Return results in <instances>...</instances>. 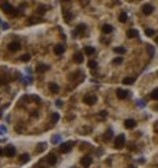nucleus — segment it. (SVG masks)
Here are the masks:
<instances>
[{
    "label": "nucleus",
    "mask_w": 158,
    "mask_h": 168,
    "mask_svg": "<svg viewBox=\"0 0 158 168\" xmlns=\"http://www.w3.org/2000/svg\"><path fill=\"white\" fill-rule=\"evenodd\" d=\"M20 47H22V45L19 44L18 41H12V42L7 44V49H9L10 52H16V51H19V49H20Z\"/></svg>",
    "instance_id": "4"
},
{
    "label": "nucleus",
    "mask_w": 158,
    "mask_h": 168,
    "mask_svg": "<svg viewBox=\"0 0 158 168\" xmlns=\"http://www.w3.org/2000/svg\"><path fill=\"white\" fill-rule=\"evenodd\" d=\"M113 51H115L116 54H119V55H123V54L126 52V48H123V47H115V48H113Z\"/></svg>",
    "instance_id": "19"
},
{
    "label": "nucleus",
    "mask_w": 158,
    "mask_h": 168,
    "mask_svg": "<svg viewBox=\"0 0 158 168\" xmlns=\"http://www.w3.org/2000/svg\"><path fill=\"white\" fill-rule=\"evenodd\" d=\"M126 36L128 38H137L138 36V31L137 29H129V31L126 32Z\"/></svg>",
    "instance_id": "18"
},
{
    "label": "nucleus",
    "mask_w": 158,
    "mask_h": 168,
    "mask_svg": "<svg viewBox=\"0 0 158 168\" xmlns=\"http://www.w3.org/2000/svg\"><path fill=\"white\" fill-rule=\"evenodd\" d=\"M64 51H65V47L62 44H58V45H55V47H54V52H55V55H62V54H64Z\"/></svg>",
    "instance_id": "8"
},
{
    "label": "nucleus",
    "mask_w": 158,
    "mask_h": 168,
    "mask_svg": "<svg viewBox=\"0 0 158 168\" xmlns=\"http://www.w3.org/2000/svg\"><path fill=\"white\" fill-rule=\"evenodd\" d=\"M122 61H123V58H122V57H116V58L113 59V64H115V65H118V64H122Z\"/></svg>",
    "instance_id": "35"
},
{
    "label": "nucleus",
    "mask_w": 158,
    "mask_h": 168,
    "mask_svg": "<svg viewBox=\"0 0 158 168\" xmlns=\"http://www.w3.org/2000/svg\"><path fill=\"white\" fill-rule=\"evenodd\" d=\"M135 126H137V122L133 120V119H126L125 120V128L126 129H133Z\"/></svg>",
    "instance_id": "11"
},
{
    "label": "nucleus",
    "mask_w": 158,
    "mask_h": 168,
    "mask_svg": "<svg viewBox=\"0 0 158 168\" xmlns=\"http://www.w3.org/2000/svg\"><path fill=\"white\" fill-rule=\"evenodd\" d=\"M94 52H96V49L93 47H84V54L86 55H94Z\"/></svg>",
    "instance_id": "17"
},
{
    "label": "nucleus",
    "mask_w": 158,
    "mask_h": 168,
    "mask_svg": "<svg viewBox=\"0 0 158 168\" xmlns=\"http://www.w3.org/2000/svg\"><path fill=\"white\" fill-rule=\"evenodd\" d=\"M106 115H107V113H106V112H100V116H102V117H105Z\"/></svg>",
    "instance_id": "40"
},
{
    "label": "nucleus",
    "mask_w": 158,
    "mask_h": 168,
    "mask_svg": "<svg viewBox=\"0 0 158 168\" xmlns=\"http://www.w3.org/2000/svg\"><path fill=\"white\" fill-rule=\"evenodd\" d=\"M119 20H121L122 23H125V22H126V20H128V15H126V13H125V12H122L121 15H119Z\"/></svg>",
    "instance_id": "25"
},
{
    "label": "nucleus",
    "mask_w": 158,
    "mask_h": 168,
    "mask_svg": "<svg viewBox=\"0 0 158 168\" xmlns=\"http://www.w3.org/2000/svg\"><path fill=\"white\" fill-rule=\"evenodd\" d=\"M45 148H47V143L41 142V143H38V146H36V151H38V152H43V151H45Z\"/></svg>",
    "instance_id": "22"
},
{
    "label": "nucleus",
    "mask_w": 158,
    "mask_h": 168,
    "mask_svg": "<svg viewBox=\"0 0 158 168\" xmlns=\"http://www.w3.org/2000/svg\"><path fill=\"white\" fill-rule=\"evenodd\" d=\"M55 104H57L58 107H62V102H61V100H57V102H55Z\"/></svg>",
    "instance_id": "38"
},
{
    "label": "nucleus",
    "mask_w": 158,
    "mask_h": 168,
    "mask_svg": "<svg viewBox=\"0 0 158 168\" xmlns=\"http://www.w3.org/2000/svg\"><path fill=\"white\" fill-rule=\"evenodd\" d=\"M29 158H31L29 154H22V155L19 156V162H20V164H26V162L29 161Z\"/></svg>",
    "instance_id": "16"
},
{
    "label": "nucleus",
    "mask_w": 158,
    "mask_h": 168,
    "mask_svg": "<svg viewBox=\"0 0 158 168\" xmlns=\"http://www.w3.org/2000/svg\"><path fill=\"white\" fill-rule=\"evenodd\" d=\"M155 44H158V35L155 36Z\"/></svg>",
    "instance_id": "42"
},
{
    "label": "nucleus",
    "mask_w": 158,
    "mask_h": 168,
    "mask_svg": "<svg viewBox=\"0 0 158 168\" xmlns=\"http://www.w3.org/2000/svg\"><path fill=\"white\" fill-rule=\"evenodd\" d=\"M145 35H146V36H154V35H155V32H154V29H145Z\"/></svg>",
    "instance_id": "34"
},
{
    "label": "nucleus",
    "mask_w": 158,
    "mask_h": 168,
    "mask_svg": "<svg viewBox=\"0 0 158 168\" xmlns=\"http://www.w3.org/2000/svg\"><path fill=\"white\" fill-rule=\"evenodd\" d=\"M151 99H154V100H158V88H155V90H152V93H151Z\"/></svg>",
    "instance_id": "33"
},
{
    "label": "nucleus",
    "mask_w": 158,
    "mask_h": 168,
    "mask_svg": "<svg viewBox=\"0 0 158 168\" xmlns=\"http://www.w3.org/2000/svg\"><path fill=\"white\" fill-rule=\"evenodd\" d=\"M135 83V78L133 77H125L123 78V84H126V86H130V84Z\"/></svg>",
    "instance_id": "21"
},
{
    "label": "nucleus",
    "mask_w": 158,
    "mask_h": 168,
    "mask_svg": "<svg viewBox=\"0 0 158 168\" xmlns=\"http://www.w3.org/2000/svg\"><path fill=\"white\" fill-rule=\"evenodd\" d=\"M58 119H59V115H58V113H52V117H51V123L55 125L57 122H58Z\"/></svg>",
    "instance_id": "26"
},
{
    "label": "nucleus",
    "mask_w": 158,
    "mask_h": 168,
    "mask_svg": "<svg viewBox=\"0 0 158 168\" xmlns=\"http://www.w3.org/2000/svg\"><path fill=\"white\" fill-rule=\"evenodd\" d=\"M90 164H91V156H83L81 158V165H83L84 168H87V167H90Z\"/></svg>",
    "instance_id": "13"
},
{
    "label": "nucleus",
    "mask_w": 158,
    "mask_h": 168,
    "mask_svg": "<svg viewBox=\"0 0 158 168\" xmlns=\"http://www.w3.org/2000/svg\"><path fill=\"white\" fill-rule=\"evenodd\" d=\"M112 135H113V132H112V129H109V131L105 133V139H106V141L112 139Z\"/></svg>",
    "instance_id": "30"
},
{
    "label": "nucleus",
    "mask_w": 158,
    "mask_h": 168,
    "mask_svg": "<svg viewBox=\"0 0 158 168\" xmlns=\"http://www.w3.org/2000/svg\"><path fill=\"white\" fill-rule=\"evenodd\" d=\"M48 68H50V67H48L47 64H38L36 65V72H45V71H48Z\"/></svg>",
    "instance_id": "15"
},
{
    "label": "nucleus",
    "mask_w": 158,
    "mask_h": 168,
    "mask_svg": "<svg viewBox=\"0 0 158 168\" xmlns=\"http://www.w3.org/2000/svg\"><path fill=\"white\" fill-rule=\"evenodd\" d=\"M102 31H103V33H110V32L113 31V28H112L110 25H103Z\"/></svg>",
    "instance_id": "23"
},
{
    "label": "nucleus",
    "mask_w": 158,
    "mask_h": 168,
    "mask_svg": "<svg viewBox=\"0 0 158 168\" xmlns=\"http://www.w3.org/2000/svg\"><path fill=\"white\" fill-rule=\"evenodd\" d=\"M123 145H125V135H119V136H116V139H115V148L116 149L123 148Z\"/></svg>",
    "instance_id": "5"
},
{
    "label": "nucleus",
    "mask_w": 158,
    "mask_h": 168,
    "mask_svg": "<svg viewBox=\"0 0 158 168\" xmlns=\"http://www.w3.org/2000/svg\"><path fill=\"white\" fill-rule=\"evenodd\" d=\"M83 102L86 103V104H89V106H93L94 103L97 102V96H94V94H86Z\"/></svg>",
    "instance_id": "2"
},
{
    "label": "nucleus",
    "mask_w": 158,
    "mask_h": 168,
    "mask_svg": "<svg viewBox=\"0 0 158 168\" xmlns=\"http://www.w3.org/2000/svg\"><path fill=\"white\" fill-rule=\"evenodd\" d=\"M45 161L48 162V165H55L57 164V156L54 155V154H48L47 158H45Z\"/></svg>",
    "instance_id": "9"
},
{
    "label": "nucleus",
    "mask_w": 158,
    "mask_h": 168,
    "mask_svg": "<svg viewBox=\"0 0 158 168\" xmlns=\"http://www.w3.org/2000/svg\"><path fill=\"white\" fill-rule=\"evenodd\" d=\"M0 155H4V149H3V148H0Z\"/></svg>",
    "instance_id": "41"
},
{
    "label": "nucleus",
    "mask_w": 158,
    "mask_h": 168,
    "mask_svg": "<svg viewBox=\"0 0 158 168\" xmlns=\"http://www.w3.org/2000/svg\"><path fill=\"white\" fill-rule=\"evenodd\" d=\"M0 9L3 10V12L9 13V15H12V12L15 10V9H13V6L9 3V2H2V3H0Z\"/></svg>",
    "instance_id": "3"
},
{
    "label": "nucleus",
    "mask_w": 158,
    "mask_h": 168,
    "mask_svg": "<svg viewBox=\"0 0 158 168\" xmlns=\"http://www.w3.org/2000/svg\"><path fill=\"white\" fill-rule=\"evenodd\" d=\"M50 90L52 91V93H58V91H59L58 84H55V83H50Z\"/></svg>",
    "instance_id": "20"
},
{
    "label": "nucleus",
    "mask_w": 158,
    "mask_h": 168,
    "mask_svg": "<svg viewBox=\"0 0 158 168\" xmlns=\"http://www.w3.org/2000/svg\"><path fill=\"white\" fill-rule=\"evenodd\" d=\"M146 51H148L149 57H154L155 51H154V47H152V45H146Z\"/></svg>",
    "instance_id": "28"
},
{
    "label": "nucleus",
    "mask_w": 158,
    "mask_h": 168,
    "mask_svg": "<svg viewBox=\"0 0 158 168\" xmlns=\"http://www.w3.org/2000/svg\"><path fill=\"white\" fill-rule=\"evenodd\" d=\"M62 13H64V19H65V22H67V23L71 22V19H73V13L70 12V10H67V9L62 10Z\"/></svg>",
    "instance_id": "14"
},
{
    "label": "nucleus",
    "mask_w": 158,
    "mask_h": 168,
    "mask_svg": "<svg viewBox=\"0 0 158 168\" xmlns=\"http://www.w3.org/2000/svg\"><path fill=\"white\" fill-rule=\"evenodd\" d=\"M152 12H154V6H152V4L146 3V4H144V6H142V13H144V15H151Z\"/></svg>",
    "instance_id": "7"
},
{
    "label": "nucleus",
    "mask_w": 158,
    "mask_h": 168,
    "mask_svg": "<svg viewBox=\"0 0 158 168\" xmlns=\"http://www.w3.org/2000/svg\"><path fill=\"white\" fill-rule=\"evenodd\" d=\"M116 96H118V99H126L128 96H129V93H128L126 90H122V88H118V90H116Z\"/></svg>",
    "instance_id": "10"
},
{
    "label": "nucleus",
    "mask_w": 158,
    "mask_h": 168,
    "mask_svg": "<svg viewBox=\"0 0 158 168\" xmlns=\"http://www.w3.org/2000/svg\"><path fill=\"white\" fill-rule=\"evenodd\" d=\"M45 12H47V7H45V6H39L36 9V15H39V16H42Z\"/></svg>",
    "instance_id": "24"
},
{
    "label": "nucleus",
    "mask_w": 158,
    "mask_h": 168,
    "mask_svg": "<svg viewBox=\"0 0 158 168\" xmlns=\"http://www.w3.org/2000/svg\"><path fill=\"white\" fill-rule=\"evenodd\" d=\"M29 59H31V54H23V55L20 57V61L22 62H28Z\"/></svg>",
    "instance_id": "27"
},
{
    "label": "nucleus",
    "mask_w": 158,
    "mask_h": 168,
    "mask_svg": "<svg viewBox=\"0 0 158 168\" xmlns=\"http://www.w3.org/2000/svg\"><path fill=\"white\" fill-rule=\"evenodd\" d=\"M28 22H29V25H34V23H39L41 20H39L38 18H29V20H28Z\"/></svg>",
    "instance_id": "31"
},
{
    "label": "nucleus",
    "mask_w": 158,
    "mask_h": 168,
    "mask_svg": "<svg viewBox=\"0 0 158 168\" xmlns=\"http://www.w3.org/2000/svg\"><path fill=\"white\" fill-rule=\"evenodd\" d=\"M83 61H84L83 52H80V51H78V52H75L74 54V62H75V64H81Z\"/></svg>",
    "instance_id": "12"
},
{
    "label": "nucleus",
    "mask_w": 158,
    "mask_h": 168,
    "mask_svg": "<svg viewBox=\"0 0 158 168\" xmlns=\"http://www.w3.org/2000/svg\"><path fill=\"white\" fill-rule=\"evenodd\" d=\"M4 155L6 156H15L16 155V148L13 145H7L4 148Z\"/></svg>",
    "instance_id": "6"
},
{
    "label": "nucleus",
    "mask_w": 158,
    "mask_h": 168,
    "mask_svg": "<svg viewBox=\"0 0 158 168\" xmlns=\"http://www.w3.org/2000/svg\"><path fill=\"white\" fill-rule=\"evenodd\" d=\"M73 146H74V142H71V141H68V142H64V143H61V145H59V152H62V154H67V152H70Z\"/></svg>",
    "instance_id": "1"
},
{
    "label": "nucleus",
    "mask_w": 158,
    "mask_h": 168,
    "mask_svg": "<svg viewBox=\"0 0 158 168\" xmlns=\"http://www.w3.org/2000/svg\"><path fill=\"white\" fill-rule=\"evenodd\" d=\"M31 99L34 100V102H38V103L41 102V97H38V96H31Z\"/></svg>",
    "instance_id": "37"
},
{
    "label": "nucleus",
    "mask_w": 158,
    "mask_h": 168,
    "mask_svg": "<svg viewBox=\"0 0 158 168\" xmlns=\"http://www.w3.org/2000/svg\"><path fill=\"white\" fill-rule=\"evenodd\" d=\"M35 168H48V165H45L43 162H39V164L35 165Z\"/></svg>",
    "instance_id": "36"
},
{
    "label": "nucleus",
    "mask_w": 158,
    "mask_h": 168,
    "mask_svg": "<svg viewBox=\"0 0 158 168\" xmlns=\"http://www.w3.org/2000/svg\"><path fill=\"white\" fill-rule=\"evenodd\" d=\"M59 141H61V136H59V135H54L52 139H51V142H52L54 145H57V143H58Z\"/></svg>",
    "instance_id": "29"
},
{
    "label": "nucleus",
    "mask_w": 158,
    "mask_h": 168,
    "mask_svg": "<svg viewBox=\"0 0 158 168\" xmlns=\"http://www.w3.org/2000/svg\"><path fill=\"white\" fill-rule=\"evenodd\" d=\"M6 131H7L6 128H0V133H6Z\"/></svg>",
    "instance_id": "39"
},
{
    "label": "nucleus",
    "mask_w": 158,
    "mask_h": 168,
    "mask_svg": "<svg viewBox=\"0 0 158 168\" xmlns=\"http://www.w3.org/2000/svg\"><path fill=\"white\" fill-rule=\"evenodd\" d=\"M96 67H97V62L96 61H89V68H91V70H96Z\"/></svg>",
    "instance_id": "32"
}]
</instances>
